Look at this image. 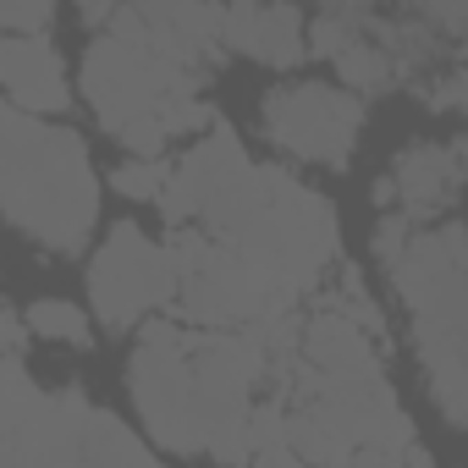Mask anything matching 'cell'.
I'll return each mask as SVG.
<instances>
[{"label": "cell", "mask_w": 468, "mask_h": 468, "mask_svg": "<svg viewBox=\"0 0 468 468\" xmlns=\"http://www.w3.org/2000/svg\"><path fill=\"white\" fill-rule=\"evenodd\" d=\"M23 325H28L34 336H45V342H72V347L89 342V314L72 309V303H61V298H39Z\"/></svg>", "instance_id": "5bb4252c"}, {"label": "cell", "mask_w": 468, "mask_h": 468, "mask_svg": "<svg viewBox=\"0 0 468 468\" xmlns=\"http://www.w3.org/2000/svg\"><path fill=\"white\" fill-rule=\"evenodd\" d=\"M204 238L238 254L282 303L298 309V298L320 287V276L342 249V220L292 171L254 165V182L238 193V204L204 226Z\"/></svg>", "instance_id": "6da1fadb"}, {"label": "cell", "mask_w": 468, "mask_h": 468, "mask_svg": "<svg viewBox=\"0 0 468 468\" xmlns=\"http://www.w3.org/2000/svg\"><path fill=\"white\" fill-rule=\"evenodd\" d=\"M364 127V100L331 83H287L265 94V133L309 160V165H347Z\"/></svg>", "instance_id": "52a82bcc"}, {"label": "cell", "mask_w": 468, "mask_h": 468, "mask_svg": "<svg viewBox=\"0 0 468 468\" xmlns=\"http://www.w3.org/2000/svg\"><path fill=\"white\" fill-rule=\"evenodd\" d=\"M463 226L446 220L435 231H413L402 254L391 260V282L413 309L419 364L435 391V408L446 424H463L468 413V292H463Z\"/></svg>", "instance_id": "3957f363"}, {"label": "cell", "mask_w": 468, "mask_h": 468, "mask_svg": "<svg viewBox=\"0 0 468 468\" xmlns=\"http://www.w3.org/2000/svg\"><path fill=\"white\" fill-rule=\"evenodd\" d=\"M171 314L187 320V325H204V331H249L271 314H287L292 303H282L238 254H226L220 243H209L204 231H187L176 226L171 231Z\"/></svg>", "instance_id": "5b68a950"}, {"label": "cell", "mask_w": 468, "mask_h": 468, "mask_svg": "<svg viewBox=\"0 0 468 468\" xmlns=\"http://www.w3.org/2000/svg\"><path fill=\"white\" fill-rule=\"evenodd\" d=\"M198 78L149 56L144 45H127V39H111L100 34L83 56V94L94 105V116L105 122V133H116L138 160H160V122L176 100H193Z\"/></svg>", "instance_id": "277c9868"}, {"label": "cell", "mask_w": 468, "mask_h": 468, "mask_svg": "<svg viewBox=\"0 0 468 468\" xmlns=\"http://www.w3.org/2000/svg\"><path fill=\"white\" fill-rule=\"evenodd\" d=\"M0 100L28 116H56L72 105V83L50 39H0Z\"/></svg>", "instance_id": "30bf717a"}, {"label": "cell", "mask_w": 468, "mask_h": 468, "mask_svg": "<svg viewBox=\"0 0 468 468\" xmlns=\"http://www.w3.org/2000/svg\"><path fill=\"white\" fill-rule=\"evenodd\" d=\"M309 23L298 6H226L220 12V45L243 50L265 67H298L309 56Z\"/></svg>", "instance_id": "8fae6325"}, {"label": "cell", "mask_w": 468, "mask_h": 468, "mask_svg": "<svg viewBox=\"0 0 468 468\" xmlns=\"http://www.w3.org/2000/svg\"><path fill=\"white\" fill-rule=\"evenodd\" d=\"M171 254L165 243L144 238V226L116 220V231L105 238V249L89 265V303L105 320V331H133L149 309L171 303Z\"/></svg>", "instance_id": "8992f818"}, {"label": "cell", "mask_w": 468, "mask_h": 468, "mask_svg": "<svg viewBox=\"0 0 468 468\" xmlns=\"http://www.w3.org/2000/svg\"><path fill=\"white\" fill-rule=\"evenodd\" d=\"M386 182L408 204V220H413L419 209H435V204H446L457 193V182H463V144H413Z\"/></svg>", "instance_id": "7c38bea8"}, {"label": "cell", "mask_w": 468, "mask_h": 468, "mask_svg": "<svg viewBox=\"0 0 468 468\" xmlns=\"http://www.w3.org/2000/svg\"><path fill=\"white\" fill-rule=\"evenodd\" d=\"M336 72H342L347 94H353V89L369 94V89H386V83H391V56H386L380 45H358V39H353V45L336 56Z\"/></svg>", "instance_id": "9a60e30c"}, {"label": "cell", "mask_w": 468, "mask_h": 468, "mask_svg": "<svg viewBox=\"0 0 468 468\" xmlns=\"http://www.w3.org/2000/svg\"><path fill=\"white\" fill-rule=\"evenodd\" d=\"M72 468H160V463L144 452V441H138L116 413L94 408L89 424H83V441H78Z\"/></svg>", "instance_id": "4fadbf2b"}, {"label": "cell", "mask_w": 468, "mask_h": 468, "mask_svg": "<svg viewBox=\"0 0 468 468\" xmlns=\"http://www.w3.org/2000/svg\"><path fill=\"white\" fill-rule=\"evenodd\" d=\"M249 468H309L292 446H287V435L282 441H265V446H254L249 452Z\"/></svg>", "instance_id": "ac0fdd59"}, {"label": "cell", "mask_w": 468, "mask_h": 468, "mask_svg": "<svg viewBox=\"0 0 468 468\" xmlns=\"http://www.w3.org/2000/svg\"><path fill=\"white\" fill-rule=\"evenodd\" d=\"M303 45H314L320 56H331V61H336V56L353 45V17H320V23H314V34H309Z\"/></svg>", "instance_id": "e0dca14e"}, {"label": "cell", "mask_w": 468, "mask_h": 468, "mask_svg": "<svg viewBox=\"0 0 468 468\" xmlns=\"http://www.w3.org/2000/svg\"><path fill=\"white\" fill-rule=\"evenodd\" d=\"M165 176H171L165 160H127V165L116 171V193H127V198H160Z\"/></svg>", "instance_id": "2e32d148"}, {"label": "cell", "mask_w": 468, "mask_h": 468, "mask_svg": "<svg viewBox=\"0 0 468 468\" xmlns=\"http://www.w3.org/2000/svg\"><path fill=\"white\" fill-rule=\"evenodd\" d=\"M249 182H254V160L243 154L238 133H231L226 122H215L209 138H204L198 149H187L182 165L165 176L160 209H165V220H176V226H187V220H204V226H209L220 209L238 204V193H243Z\"/></svg>", "instance_id": "9c48e42d"}, {"label": "cell", "mask_w": 468, "mask_h": 468, "mask_svg": "<svg viewBox=\"0 0 468 468\" xmlns=\"http://www.w3.org/2000/svg\"><path fill=\"white\" fill-rule=\"evenodd\" d=\"M127 380H133V402H138V419L149 424V435L171 452H198V441H193L187 331L171 325V320L144 325V336L133 347V364H127Z\"/></svg>", "instance_id": "ba28073f"}, {"label": "cell", "mask_w": 468, "mask_h": 468, "mask_svg": "<svg viewBox=\"0 0 468 468\" xmlns=\"http://www.w3.org/2000/svg\"><path fill=\"white\" fill-rule=\"evenodd\" d=\"M23 342H28V325L12 314V303L0 298V358H17L23 353Z\"/></svg>", "instance_id": "d6986e66"}, {"label": "cell", "mask_w": 468, "mask_h": 468, "mask_svg": "<svg viewBox=\"0 0 468 468\" xmlns=\"http://www.w3.org/2000/svg\"><path fill=\"white\" fill-rule=\"evenodd\" d=\"M0 215L34 243L78 254L100 220V182L89 144L0 100Z\"/></svg>", "instance_id": "7a4b0ae2"}]
</instances>
